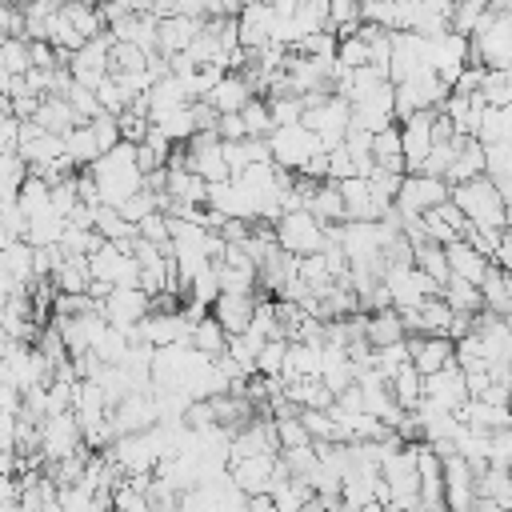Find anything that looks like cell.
Masks as SVG:
<instances>
[{
  "label": "cell",
  "mask_w": 512,
  "mask_h": 512,
  "mask_svg": "<svg viewBox=\"0 0 512 512\" xmlns=\"http://www.w3.org/2000/svg\"><path fill=\"white\" fill-rule=\"evenodd\" d=\"M204 16H184V12H172V16H156V52L160 56H176L184 52L196 32H200Z\"/></svg>",
  "instance_id": "cell-17"
},
{
  "label": "cell",
  "mask_w": 512,
  "mask_h": 512,
  "mask_svg": "<svg viewBox=\"0 0 512 512\" xmlns=\"http://www.w3.org/2000/svg\"><path fill=\"white\" fill-rule=\"evenodd\" d=\"M52 284H56V292H88V284H92L88 256H64L60 252V264L52 272Z\"/></svg>",
  "instance_id": "cell-32"
},
{
  "label": "cell",
  "mask_w": 512,
  "mask_h": 512,
  "mask_svg": "<svg viewBox=\"0 0 512 512\" xmlns=\"http://www.w3.org/2000/svg\"><path fill=\"white\" fill-rule=\"evenodd\" d=\"M404 344H408V364H412L420 376H432V372H440V368H448V364L456 360V356H452L456 340H452V336H444V332L404 336Z\"/></svg>",
  "instance_id": "cell-11"
},
{
  "label": "cell",
  "mask_w": 512,
  "mask_h": 512,
  "mask_svg": "<svg viewBox=\"0 0 512 512\" xmlns=\"http://www.w3.org/2000/svg\"><path fill=\"white\" fill-rule=\"evenodd\" d=\"M388 388H392L396 404H400L404 412H412V408H416V400L424 396V376H420V372H416L412 364H404V368H396V372H392Z\"/></svg>",
  "instance_id": "cell-38"
},
{
  "label": "cell",
  "mask_w": 512,
  "mask_h": 512,
  "mask_svg": "<svg viewBox=\"0 0 512 512\" xmlns=\"http://www.w3.org/2000/svg\"><path fill=\"white\" fill-rule=\"evenodd\" d=\"M364 340L372 348L380 344H392V340H404V324H400V312L396 308H380V312H368L364 316Z\"/></svg>",
  "instance_id": "cell-31"
},
{
  "label": "cell",
  "mask_w": 512,
  "mask_h": 512,
  "mask_svg": "<svg viewBox=\"0 0 512 512\" xmlns=\"http://www.w3.org/2000/svg\"><path fill=\"white\" fill-rule=\"evenodd\" d=\"M24 176H28V164L20 160V152L16 148L12 152H0V200H16Z\"/></svg>",
  "instance_id": "cell-40"
},
{
  "label": "cell",
  "mask_w": 512,
  "mask_h": 512,
  "mask_svg": "<svg viewBox=\"0 0 512 512\" xmlns=\"http://www.w3.org/2000/svg\"><path fill=\"white\" fill-rule=\"evenodd\" d=\"M348 176H356V160L344 152V144L328 148V180H348Z\"/></svg>",
  "instance_id": "cell-48"
},
{
  "label": "cell",
  "mask_w": 512,
  "mask_h": 512,
  "mask_svg": "<svg viewBox=\"0 0 512 512\" xmlns=\"http://www.w3.org/2000/svg\"><path fill=\"white\" fill-rule=\"evenodd\" d=\"M448 92H452V88H448V84H444V80H440L432 68H420V72H412L408 80L392 84L396 120H404V116H412V112H424V108H440Z\"/></svg>",
  "instance_id": "cell-3"
},
{
  "label": "cell",
  "mask_w": 512,
  "mask_h": 512,
  "mask_svg": "<svg viewBox=\"0 0 512 512\" xmlns=\"http://www.w3.org/2000/svg\"><path fill=\"white\" fill-rule=\"evenodd\" d=\"M348 120H352V104H348L340 92H328L324 100L308 104V108H304V116H300V124H304L308 132H316V136H320L324 152H328V148H336V144L344 140Z\"/></svg>",
  "instance_id": "cell-5"
},
{
  "label": "cell",
  "mask_w": 512,
  "mask_h": 512,
  "mask_svg": "<svg viewBox=\"0 0 512 512\" xmlns=\"http://www.w3.org/2000/svg\"><path fill=\"white\" fill-rule=\"evenodd\" d=\"M448 200L464 212L468 224H480V228H504V196L496 192V184L488 176H472V180H460L452 184Z\"/></svg>",
  "instance_id": "cell-2"
},
{
  "label": "cell",
  "mask_w": 512,
  "mask_h": 512,
  "mask_svg": "<svg viewBox=\"0 0 512 512\" xmlns=\"http://www.w3.org/2000/svg\"><path fill=\"white\" fill-rule=\"evenodd\" d=\"M308 212L320 220V224H344V196H340V184L336 180H320L312 200H308Z\"/></svg>",
  "instance_id": "cell-30"
},
{
  "label": "cell",
  "mask_w": 512,
  "mask_h": 512,
  "mask_svg": "<svg viewBox=\"0 0 512 512\" xmlns=\"http://www.w3.org/2000/svg\"><path fill=\"white\" fill-rule=\"evenodd\" d=\"M88 176L96 180L100 204L120 208L136 188H144V172H140V164H136V144H128V140L112 144L108 152H100V156L88 164Z\"/></svg>",
  "instance_id": "cell-1"
},
{
  "label": "cell",
  "mask_w": 512,
  "mask_h": 512,
  "mask_svg": "<svg viewBox=\"0 0 512 512\" xmlns=\"http://www.w3.org/2000/svg\"><path fill=\"white\" fill-rule=\"evenodd\" d=\"M288 468L280 464V452H256V456H236L228 460V476L236 480V488L244 496H256V492H268Z\"/></svg>",
  "instance_id": "cell-8"
},
{
  "label": "cell",
  "mask_w": 512,
  "mask_h": 512,
  "mask_svg": "<svg viewBox=\"0 0 512 512\" xmlns=\"http://www.w3.org/2000/svg\"><path fill=\"white\" fill-rule=\"evenodd\" d=\"M284 356H288V340H264L256 352V372L268 380L284 376Z\"/></svg>",
  "instance_id": "cell-44"
},
{
  "label": "cell",
  "mask_w": 512,
  "mask_h": 512,
  "mask_svg": "<svg viewBox=\"0 0 512 512\" xmlns=\"http://www.w3.org/2000/svg\"><path fill=\"white\" fill-rule=\"evenodd\" d=\"M272 232H276V244L292 256H312L324 248V224L308 212V208H292V212H280L272 220Z\"/></svg>",
  "instance_id": "cell-4"
},
{
  "label": "cell",
  "mask_w": 512,
  "mask_h": 512,
  "mask_svg": "<svg viewBox=\"0 0 512 512\" xmlns=\"http://www.w3.org/2000/svg\"><path fill=\"white\" fill-rule=\"evenodd\" d=\"M188 344H192L196 352H204V356H220V352L228 348V332L220 328V320H216L212 312H204V316L192 324V332H188Z\"/></svg>",
  "instance_id": "cell-34"
},
{
  "label": "cell",
  "mask_w": 512,
  "mask_h": 512,
  "mask_svg": "<svg viewBox=\"0 0 512 512\" xmlns=\"http://www.w3.org/2000/svg\"><path fill=\"white\" fill-rule=\"evenodd\" d=\"M440 300H444L452 312H464V316H476V312H484L480 288H476V284H468V280H460V276H448V280H444V288H440Z\"/></svg>",
  "instance_id": "cell-33"
},
{
  "label": "cell",
  "mask_w": 512,
  "mask_h": 512,
  "mask_svg": "<svg viewBox=\"0 0 512 512\" xmlns=\"http://www.w3.org/2000/svg\"><path fill=\"white\" fill-rule=\"evenodd\" d=\"M352 128H364V132H380L388 124H396V104H392V80L380 84L376 92H368L364 100H352Z\"/></svg>",
  "instance_id": "cell-14"
},
{
  "label": "cell",
  "mask_w": 512,
  "mask_h": 512,
  "mask_svg": "<svg viewBox=\"0 0 512 512\" xmlns=\"http://www.w3.org/2000/svg\"><path fill=\"white\" fill-rule=\"evenodd\" d=\"M504 512H512V508H504Z\"/></svg>",
  "instance_id": "cell-54"
},
{
  "label": "cell",
  "mask_w": 512,
  "mask_h": 512,
  "mask_svg": "<svg viewBox=\"0 0 512 512\" xmlns=\"http://www.w3.org/2000/svg\"><path fill=\"white\" fill-rule=\"evenodd\" d=\"M64 8V16L72 20V28L84 36V40H96V36H104L108 28H104V16H100V4H60Z\"/></svg>",
  "instance_id": "cell-39"
},
{
  "label": "cell",
  "mask_w": 512,
  "mask_h": 512,
  "mask_svg": "<svg viewBox=\"0 0 512 512\" xmlns=\"http://www.w3.org/2000/svg\"><path fill=\"white\" fill-rule=\"evenodd\" d=\"M480 300H484V312L508 320L512 316V272L500 264H488V272L480 280Z\"/></svg>",
  "instance_id": "cell-21"
},
{
  "label": "cell",
  "mask_w": 512,
  "mask_h": 512,
  "mask_svg": "<svg viewBox=\"0 0 512 512\" xmlns=\"http://www.w3.org/2000/svg\"><path fill=\"white\" fill-rule=\"evenodd\" d=\"M268 112H272V128H288V124H300L304 104L300 96H268Z\"/></svg>",
  "instance_id": "cell-46"
},
{
  "label": "cell",
  "mask_w": 512,
  "mask_h": 512,
  "mask_svg": "<svg viewBox=\"0 0 512 512\" xmlns=\"http://www.w3.org/2000/svg\"><path fill=\"white\" fill-rule=\"evenodd\" d=\"M0 64H4L12 76H24V72L32 68L28 40H24V36H0Z\"/></svg>",
  "instance_id": "cell-43"
},
{
  "label": "cell",
  "mask_w": 512,
  "mask_h": 512,
  "mask_svg": "<svg viewBox=\"0 0 512 512\" xmlns=\"http://www.w3.org/2000/svg\"><path fill=\"white\" fill-rule=\"evenodd\" d=\"M60 236H64V216H60L56 208H44V212L28 216L24 240H28L32 248H44V244H60Z\"/></svg>",
  "instance_id": "cell-35"
},
{
  "label": "cell",
  "mask_w": 512,
  "mask_h": 512,
  "mask_svg": "<svg viewBox=\"0 0 512 512\" xmlns=\"http://www.w3.org/2000/svg\"><path fill=\"white\" fill-rule=\"evenodd\" d=\"M424 396L436 400V404L448 408V412H460V408L468 404V380H464V368L452 360L448 368L424 376Z\"/></svg>",
  "instance_id": "cell-15"
},
{
  "label": "cell",
  "mask_w": 512,
  "mask_h": 512,
  "mask_svg": "<svg viewBox=\"0 0 512 512\" xmlns=\"http://www.w3.org/2000/svg\"><path fill=\"white\" fill-rule=\"evenodd\" d=\"M208 312L220 320V328H224L228 336H236V332H248L252 312H256V296H252V292H220V296L208 304Z\"/></svg>",
  "instance_id": "cell-18"
},
{
  "label": "cell",
  "mask_w": 512,
  "mask_h": 512,
  "mask_svg": "<svg viewBox=\"0 0 512 512\" xmlns=\"http://www.w3.org/2000/svg\"><path fill=\"white\" fill-rule=\"evenodd\" d=\"M412 264L444 288V280H448V256H444V244H436V240H420V244H412Z\"/></svg>",
  "instance_id": "cell-37"
},
{
  "label": "cell",
  "mask_w": 512,
  "mask_h": 512,
  "mask_svg": "<svg viewBox=\"0 0 512 512\" xmlns=\"http://www.w3.org/2000/svg\"><path fill=\"white\" fill-rule=\"evenodd\" d=\"M476 496L496 500L500 508H512V468L504 464H484L476 472Z\"/></svg>",
  "instance_id": "cell-28"
},
{
  "label": "cell",
  "mask_w": 512,
  "mask_h": 512,
  "mask_svg": "<svg viewBox=\"0 0 512 512\" xmlns=\"http://www.w3.org/2000/svg\"><path fill=\"white\" fill-rule=\"evenodd\" d=\"M0 276L12 288H28L36 280V272H32V244L28 240H16V244L0 248Z\"/></svg>",
  "instance_id": "cell-25"
},
{
  "label": "cell",
  "mask_w": 512,
  "mask_h": 512,
  "mask_svg": "<svg viewBox=\"0 0 512 512\" xmlns=\"http://www.w3.org/2000/svg\"><path fill=\"white\" fill-rule=\"evenodd\" d=\"M40 452H44V460H48V464H56V460H64V456L84 452V432H80V424H76L72 408L40 420Z\"/></svg>",
  "instance_id": "cell-9"
},
{
  "label": "cell",
  "mask_w": 512,
  "mask_h": 512,
  "mask_svg": "<svg viewBox=\"0 0 512 512\" xmlns=\"http://www.w3.org/2000/svg\"><path fill=\"white\" fill-rule=\"evenodd\" d=\"M64 152H68V160H72L76 168H88L104 148H100L96 132H92V128H88V120H84V124H76V128L64 136Z\"/></svg>",
  "instance_id": "cell-36"
},
{
  "label": "cell",
  "mask_w": 512,
  "mask_h": 512,
  "mask_svg": "<svg viewBox=\"0 0 512 512\" xmlns=\"http://www.w3.org/2000/svg\"><path fill=\"white\" fill-rule=\"evenodd\" d=\"M164 196L180 200V204H204L208 184L196 172H188L184 164H164Z\"/></svg>",
  "instance_id": "cell-23"
},
{
  "label": "cell",
  "mask_w": 512,
  "mask_h": 512,
  "mask_svg": "<svg viewBox=\"0 0 512 512\" xmlns=\"http://www.w3.org/2000/svg\"><path fill=\"white\" fill-rule=\"evenodd\" d=\"M240 120H244V132H248V136H268V132H272L268 96H248L244 108H240Z\"/></svg>",
  "instance_id": "cell-41"
},
{
  "label": "cell",
  "mask_w": 512,
  "mask_h": 512,
  "mask_svg": "<svg viewBox=\"0 0 512 512\" xmlns=\"http://www.w3.org/2000/svg\"><path fill=\"white\" fill-rule=\"evenodd\" d=\"M464 64H468V36L464 32H440V36H432V72L452 88L456 84V76L464 72Z\"/></svg>",
  "instance_id": "cell-13"
},
{
  "label": "cell",
  "mask_w": 512,
  "mask_h": 512,
  "mask_svg": "<svg viewBox=\"0 0 512 512\" xmlns=\"http://www.w3.org/2000/svg\"><path fill=\"white\" fill-rule=\"evenodd\" d=\"M472 500H476V472L468 468V460L464 456H444V504H448V512H464V508H472Z\"/></svg>",
  "instance_id": "cell-16"
},
{
  "label": "cell",
  "mask_w": 512,
  "mask_h": 512,
  "mask_svg": "<svg viewBox=\"0 0 512 512\" xmlns=\"http://www.w3.org/2000/svg\"><path fill=\"white\" fill-rule=\"evenodd\" d=\"M32 120H36L44 132H52V136H68V132L80 124V116L72 112V104H68L64 96H40Z\"/></svg>",
  "instance_id": "cell-24"
},
{
  "label": "cell",
  "mask_w": 512,
  "mask_h": 512,
  "mask_svg": "<svg viewBox=\"0 0 512 512\" xmlns=\"http://www.w3.org/2000/svg\"><path fill=\"white\" fill-rule=\"evenodd\" d=\"M260 344H264V336H256L252 328L248 332H236V336H228V356L244 368V372H256V352H260Z\"/></svg>",
  "instance_id": "cell-42"
},
{
  "label": "cell",
  "mask_w": 512,
  "mask_h": 512,
  "mask_svg": "<svg viewBox=\"0 0 512 512\" xmlns=\"http://www.w3.org/2000/svg\"><path fill=\"white\" fill-rule=\"evenodd\" d=\"M268 152H272V164H280L288 172H300L316 152H324V144L304 124H288V128H272L268 132Z\"/></svg>",
  "instance_id": "cell-6"
},
{
  "label": "cell",
  "mask_w": 512,
  "mask_h": 512,
  "mask_svg": "<svg viewBox=\"0 0 512 512\" xmlns=\"http://www.w3.org/2000/svg\"><path fill=\"white\" fill-rule=\"evenodd\" d=\"M340 184V196H344V220H380L388 208L376 204L372 188H368V176H348V180H336Z\"/></svg>",
  "instance_id": "cell-19"
},
{
  "label": "cell",
  "mask_w": 512,
  "mask_h": 512,
  "mask_svg": "<svg viewBox=\"0 0 512 512\" xmlns=\"http://www.w3.org/2000/svg\"><path fill=\"white\" fill-rule=\"evenodd\" d=\"M360 392H364V412H368V416L384 420L388 428H396V424H400L404 408L396 404V396H392L388 380H372V384H360Z\"/></svg>",
  "instance_id": "cell-27"
},
{
  "label": "cell",
  "mask_w": 512,
  "mask_h": 512,
  "mask_svg": "<svg viewBox=\"0 0 512 512\" xmlns=\"http://www.w3.org/2000/svg\"><path fill=\"white\" fill-rule=\"evenodd\" d=\"M452 192V184L444 176H428V172H404V184L396 192V212H412V216H424L432 212L436 204H444Z\"/></svg>",
  "instance_id": "cell-7"
},
{
  "label": "cell",
  "mask_w": 512,
  "mask_h": 512,
  "mask_svg": "<svg viewBox=\"0 0 512 512\" xmlns=\"http://www.w3.org/2000/svg\"><path fill=\"white\" fill-rule=\"evenodd\" d=\"M484 164H488V160H484V144H480L476 136H460V140H456V156H452L444 180H448V184H460V180L484 176Z\"/></svg>",
  "instance_id": "cell-22"
},
{
  "label": "cell",
  "mask_w": 512,
  "mask_h": 512,
  "mask_svg": "<svg viewBox=\"0 0 512 512\" xmlns=\"http://www.w3.org/2000/svg\"><path fill=\"white\" fill-rule=\"evenodd\" d=\"M60 4H96V0H60Z\"/></svg>",
  "instance_id": "cell-53"
},
{
  "label": "cell",
  "mask_w": 512,
  "mask_h": 512,
  "mask_svg": "<svg viewBox=\"0 0 512 512\" xmlns=\"http://www.w3.org/2000/svg\"><path fill=\"white\" fill-rule=\"evenodd\" d=\"M100 312H104L108 324L132 332V328L152 312V296H148L144 288H136V284H124V288H112V292L100 300Z\"/></svg>",
  "instance_id": "cell-10"
},
{
  "label": "cell",
  "mask_w": 512,
  "mask_h": 512,
  "mask_svg": "<svg viewBox=\"0 0 512 512\" xmlns=\"http://www.w3.org/2000/svg\"><path fill=\"white\" fill-rule=\"evenodd\" d=\"M152 124L172 140V144H188L196 136V116H192V104H176V108H164L152 116Z\"/></svg>",
  "instance_id": "cell-29"
},
{
  "label": "cell",
  "mask_w": 512,
  "mask_h": 512,
  "mask_svg": "<svg viewBox=\"0 0 512 512\" xmlns=\"http://www.w3.org/2000/svg\"><path fill=\"white\" fill-rule=\"evenodd\" d=\"M444 256H448V276H460V280H468V284H476L480 288V280H484V272H488V256L484 252H476L464 236L460 240H452V244H444Z\"/></svg>",
  "instance_id": "cell-20"
},
{
  "label": "cell",
  "mask_w": 512,
  "mask_h": 512,
  "mask_svg": "<svg viewBox=\"0 0 512 512\" xmlns=\"http://www.w3.org/2000/svg\"><path fill=\"white\" fill-rule=\"evenodd\" d=\"M468 512H504V508H500V504H496V500H484V496H476V500H472V508H468Z\"/></svg>",
  "instance_id": "cell-52"
},
{
  "label": "cell",
  "mask_w": 512,
  "mask_h": 512,
  "mask_svg": "<svg viewBox=\"0 0 512 512\" xmlns=\"http://www.w3.org/2000/svg\"><path fill=\"white\" fill-rule=\"evenodd\" d=\"M136 232H140L144 240H152V244H160V248H168V252H172V236H168V216H164V212L144 216V220L136 224Z\"/></svg>",
  "instance_id": "cell-47"
},
{
  "label": "cell",
  "mask_w": 512,
  "mask_h": 512,
  "mask_svg": "<svg viewBox=\"0 0 512 512\" xmlns=\"http://www.w3.org/2000/svg\"><path fill=\"white\" fill-rule=\"evenodd\" d=\"M248 96H256V92H252V84L244 80V72H224V76L216 80V88H212L204 100H208L216 112H240Z\"/></svg>",
  "instance_id": "cell-26"
},
{
  "label": "cell",
  "mask_w": 512,
  "mask_h": 512,
  "mask_svg": "<svg viewBox=\"0 0 512 512\" xmlns=\"http://www.w3.org/2000/svg\"><path fill=\"white\" fill-rule=\"evenodd\" d=\"M244 512H280V508L272 504V496H268V492H256V496H248V500H244Z\"/></svg>",
  "instance_id": "cell-51"
},
{
  "label": "cell",
  "mask_w": 512,
  "mask_h": 512,
  "mask_svg": "<svg viewBox=\"0 0 512 512\" xmlns=\"http://www.w3.org/2000/svg\"><path fill=\"white\" fill-rule=\"evenodd\" d=\"M108 48H112V36H96V40H84L72 56H68V76L76 84H88L96 88L104 76H108Z\"/></svg>",
  "instance_id": "cell-12"
},
{
  "label": "cell",
  "mask_w": 512,
  "mask_h": 512,
  "mask_svg": "<svg viewBox=\"0 0 512 512\" xmlns=\"http://www.w3.org/2000/svg\"><path fill=\"white\" fill-rule=\"evenodd\" d=\"M204 4V16H240L244 0H200Z\"/></svg>",
  "instance_id": "cell-50"
},
{
  "label": "cell",
  "mask_w": 512,
  "mask_h": 512,
  "mask_svg": "<svg viewBox=\"0 0 512 512\" xmlns=\"http://www.w3.org/2000/svg\"><path fill=\"white\" fill-rule=\"evenodd\" d=\"M64 100L72 104V112L80 116V124H84V120H92L96 112H104V108H100V100H96V88H88V84H76V80L64 88Z\"/></svg>",
  "instance_id": "cell-45"
},
{
  "label": "cell",
  "mask_w": 512,
  "mask_h": 512,
  "mask_svg": "<svg viewBox=\"0 0 512 512\" xmlns=\"http://www.w3.org/2000/svg\"><path fill=\"white\" fill-rule=\"evenodd\" d=\"M216 136H220V140H244L248 132H244L240 112H220V120H216Z\"/></svg>",
  "instance_id": "cell-49"
}]
</instances>
